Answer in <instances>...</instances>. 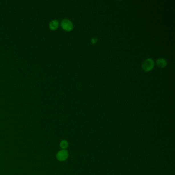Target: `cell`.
I'll use <instances>...</instances> for the list:
<instances>
[{"instance_id":"7","label":"cell","mask_w":175,"mask_h":175,"mask_svg":"<svg viewBox=\"0 0 175 175\" xmlns=\"http://www.w3.org/2000/svg\"><path fill=\"white\" fill-rule=\"evenodd\" d=\"M92 41H92V42H93V44L95 43H96V42H97V40H95V39H93V40H92Z\"/></svg>"},{"instance_id":"5","label":"cell","mask_w":175,"mask_h":175,"mask_svg":"<svg viewBox=\"0 0 175 175\" xmlns=\"http://www.w3.org/2000/svg\"><path fill=\"white\" fill-rule=\"evenodd\" d=\"M156 64L160 68H164L166 66L167 62L166 61V60L164 59L159 58V59L157 60Z\"/></svg>"},{"instance_id":"2","label":"cell","mask_w":175,"mask_h":175,"mask_svg":"<svg viewBox=\"0 0 175 175\" xmlns=\"http://www.w3.org/2000/svg\"><path fill=\"white\" fill-rule=\"evenodd\" d=\"M69 157V153L66 149H61L56 154L57 159L63 162L68 159Z\"/></svg>"},{"instance_id":"4","label":"cell","mask_w":175,"mask_h":175,"mask_svg":"<svg viewBox=\"0 0 175 175\" xmlns=\"http://www.w3.org/2000/svg\"><path fill=\"white\" fill-rule=\"evenodd\" d=\"M59 25V23L58 21H57V20H52L49 23V29L52 30H55L58 28Z\"/></svg>"},{"instance_id":"3","label":"cell","mask_w":175,"mask_h":175,"mask_svg":"<svg viewBox=\"0 0 175 175\" xmlns=\"http://www.w3.org/2000/svg\"><path fill=\"white\" fill-rule=\"evenodd\" d=\"M61 26L62 29L66 31H72L74 27L72 22L66 19L62 20L61 22Z\"/></svg>"},{"instance_id":"6","label":"cell","mask_w":175,"mask_h":175,"mask_svg":"<svg viewBox=\"0 0 175 175\" xmlns=\"http://www.w3.org/2000/svg\"><path fill=\"white\" fill-rule=\"evenodd\" d=\"M60 147L62 149H66L68 147L69 143L67 140H63L61 141L60 142L59 144Z\"/></svg>"},{"instance_id":"1","label":"cell","mask_w":175,"mask_h":175,"mask_svg":"<svg viewBox=\"0 0 175 175\" xmlns=\"http://www.w3.org/2000/svg\"><path fill=\"white\" fill-rule=\"evenodd\" d=\"M154 65V60L152 59L148 58L145 60L142 63V68L144 72H148L153 69Z\"/></svg>"}]
</instances>
